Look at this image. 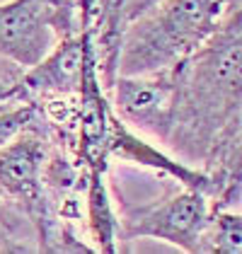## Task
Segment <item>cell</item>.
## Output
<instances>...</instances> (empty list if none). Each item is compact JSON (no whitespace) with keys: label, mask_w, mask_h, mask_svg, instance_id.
I'll list each match as a JSON object with an SVG mask.
<instances>
[{"label":"cell","mask_w":242,"mask_h":254,"mask_svg":"<svg viewBox=\"0 0 242 254\" xmlns=\"http://www.w3.org/2000/svg\"><path fill=\"white\" fill-rule=\"evenodd\" d=\"M242 117V0H225L223 20L180 63L172 128L165 148L211 177Z\"/></svg>","instance_id":"6da1fadb"},{"label":"cell","mask_w":242,"mask_h":254,"mask_svg":"<svg viewBox=\"0 0 242 254\" xmlns=\"http://www.w3.org/2000/svg\"><path fill=\"white\" fill-rule=\"evenodd\" d=\"M225 0H160L126 24L117 75L165 70L191 56L223 20Z\"/></svg>","instance_id":"7a4b0ae2"},{"label":"cell","mask_w":242,"mask_h":254,"mask_svg":"<svg viewBox=\"0 0 242 254\" xmlns=\"http://www.w3.org/2000/svg\"><path fill=\"white\" fill-rule=\"evenodd\" d=\"M92 17V0H7L0 2V59L37 65L56 41L78 34Z\"/></svg>","instance_id":"3957f363"},{"label":"cell","mask_w":242,"mask_h":254,"mask_svg":"<svg viewBox=\"0 0 242 254\" xmlns=\"http://www.w3.org/2000/svg\"><path fill=\"white\" fill-rule=\"evenodd\" d=\"M167 182H170L167 189L153 201L145 203L119 201L117 218H119L121 250L123 242L150 237L189 254H199L201 233L211 215L213 201L201 189L184 187L172 179Z\"/></svg>","instance_id":"277c9868"},{"label":"cell","mask_w":242,"mask_h":254,"mask_svg":"<svg viewBox=\"0 0 242 254\" xmlns=\"http://www.w3.org/2000/svg\"><path fill=\"white\" fill-rule=\"evenodd\" d=\"M177 85L180 63L141 75H117L109 90V102L121 121L165 145L175 117Z\"/></svg>","instance_id":"5b68a950"},{"label":"cell","mask_w":242,"mask_h":254,"mask_svg":"<svg viewBox=\"0 0 242 254\" xmlns=\"http://www.w3.org/2000/svg\"><path fill=\"white\" fill-rule=\"evenodd\" d=\"M107 157L109 160H119L123 165H136V167H143V170H150V172L165 177V179L180 182L184 187L201 189V191L211 196V201L216 196V184L201 167H194V165L180 160L177 155H172L167 148L162 150L160 145L145 140L143 133L131 128L126 121H121L117 117V112L109 119Z\"/></svg>","instance_id":"8992f818"},{"label":"cell","mask_w":242,"mask_h":254,"mask_svg":"<svg viewBox=\"0 0 242 254\" xmlns=\"http://www.w3.org/2000/svg\"><path fill=\"white\" fill-rule=\"evenodd\" d=\"M82 203H85V223L92 237V250L104 254H117L119 247V218L117 206L107 184V167L85 170L82 184Z\"/></svg>","instance_id":"52a82bcc"},{"label":"cell","mask_w":242,"mask_h":254,"mask_svg":"<svg viewBox=\"0 0 242 254\" xmlns=\"http://www.w3.org/2000/svg\"><path fill=\"white\" fill-rule=\"evenodd\" d=\"M199 254H242V213L233 206H213L201 233Z\"/></svg>","instance_id":"ba28073f"},{"label":"cell","mask_w":242,"mask_h":254,"mask_svg":"<svg viewBox=\"0 0 242 254\" xmlns=\"http://www.w3.org/2000/svg\"><path fill=\"white\" fill-rule=\"evenodd\" d=\"M216 184L213 206H235V201L242 198V117L238 124V131L233 136V143L228 148L221 165L211 175Z\"/></svg>","instance_id":"9c48e42d"},{"label":"cell","mask_w":242,"mask_h":254,"mask_svg":"<svg viewBox=\"0 0 242 254\" xmlns=\"http://www.w3.org/2000/svg\"><path fill=\"white\" fill-rule=\"evenodd\" d=\"M39 104L34 99L12 95L10 90L5 97H0V148L22 133L24 128L34 126L39 121Z\"/></svg>","instance_id":"30bf717a"},{"label":"cell","mask_w":242,"mask_h":254,"mask_svg":"<svg viewBox=\"0 0 242 254\" xmlns=\"http://www.w3.org/2000/svg\"><path fill=\"white\" fill-rule=\"evenodd\" d=\"M5 92H7V85H0V97H5Z\"/></svg>","instance_id":"8fae6325"}]
</instances>
